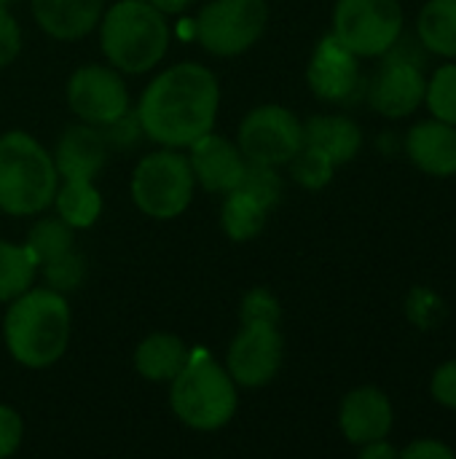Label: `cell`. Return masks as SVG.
<instances>
[{
    "mask_svg": "<svg viewBox=\"0 0 456 459\" xmlns=\"http://www.w3.org/2000/svg\"><path fill=\"white\" fill-rule=\"evenodd\" d=\"M24 247L32 255V261L38 266H43V264L65 255L67 250H73V229L59 215L56 218H40L30 229Z\"/></svg>",
    "mask_w": 456,
    "mask_h": 459,
    "instance_id": "d4e9b609",
    "label": "cell"
},
{
    "mask_svg": "<svg viewBox=\"0 0 456 459\" xmlns=\"http://www.w3.org/2000/svg\"><path fill=\"white\" fill-rule=\"evenodd\" d=\"M425 102L438 121L456 126V62L443 65L427 81Z\"/></svg>",
    "mask_w": 456,
    "mask_h": 459,
    "instance_id": "4316f807",
    "label": "cell"
},
{
    "mask_svg": "<svg viewBox=\"0 0 456 459\" xmlns=\"http://www.w3.org/2000/svg\"><path fill=\"white\" fill-rule=\"evenodd\" d=\"M188 161H191L196 183L212 194L234 191L242 183V175L247 167V159L239 151V145L215 132H207L191 145Z\"/></svg>",
    "mask_w": 456,
    "mask_h": 459,
    "instance_id": "5bb4252c",
    "label": "cell"
},
{
    "mask_svg": "<svg viewBox=\"0 0 456 459\" xmlns=\"http://www.w3.org/2000/svg\"><path fill=\"white\" fill-rule=\"evenodd\" d=\"M24 436V422L11 406H0V457H11Z\"/></svg>",
    "mask_w": 456,
    "mask_h": 459,
    "instance_id": "d6a6232c",
    "label": "cell"
},
{
    "mask_svg": "<svg viewBox=\"0 0 456 459\" xmlns=\"http://www.w3.org/2000/svg\"><path fill=\"white\" fill-rule=\"evenodd\" d=\"M8 3H13V0H0V5H8Z\"/></svg>",
    "mask_w": 456,
    "mask_h": 459,
    "instance_id": "74e56055",
    "label": "cell"
},
{
    "mask_svg": "<svg viewBox=\"0 0 456 459\" xmlns=\"http://www.w3.org/2000/svg\"><path fill=\"white\" fill-rule=\"evenodd\" d=\"M242 191H247L253 199H258L266 210L277 207V202L282 199V180L277 175V167H269V164H255V161H247L245 167V175H242V183L237 186Z\"/></svg>",
    "mask_w": 456,
    "mask_h": 459,
    "instance_id": "83f0119b",
    "label": "cell"
},
{
    "mask_svg": "<svg viewBox=\"0 0 456 459\" xmlns=\"http://www.w3.org/2000/svg\"><path fill=\"white\" fill-rule=\"evenodd\" d=\"M357 59L360 56H355L333 32L328 38H323L309 59V67H306V81H309L312 91L328 102L349 100V94H355V89L360 83Z\"/></svg>",
    "mask_w": 456,
    "mask_h": 459,
    "instance_id": "4fadbf2b",
    "label": "cell"
},
{
    "mask_svg": "<svg viewBox=\"0 0 456 459\" xmlns=\"http://www.w3.org/2000/svg\"><path fill=\"white\" fill-rule=\"evenodd\" d=\"M266 22V0H212L196 19V38L215 56H237L261 40Z\"/></svg>",
    "mask_w": 456,
    "mask_h": 459,
    "instance_id": "ba28073f",
    "label": "cell"
},
{
    "mask_svg": "<svg viewBox=\"0 0 456 459\" xmlns=\"http://www.w3.org/2000/svg\"><path fill=\"white\" fill-rule=\"evenodd\" d=\"M54 204H56L59 218L70 229H89L97 223L102 212L99 191L94 188L91 180H83V178H65V183L56 186Z\"/></svg>",
    "mask_w": 456,
    "mask_h": 459,
    "instance_id": "44dd1931",
    "label": "cell"
},
{
    "mask_svg": "<svg viewBox=\"0 0 456 459\" xmlns=\"http://www.w3.org/2000/svg\"><path fill=\"white\" fill-rule=\"evenodd\" d=\"M237 145L247 161L282 167L304 145V124L282 105H261L242 118Z\"/></svg>",
    "mask_w": 456,
    "mask_h": 459,
    "instance_id": "9c48e42d",
    "label": "cell"
},
{
    "mask_svg": "<svg viewBox=\"0 0 456 459\" xmlns=\"http://www.w3.org/2000/svg\"><path fill=\"white\" fill-rule=\"evenodd\" d=\"M38 264L24 245L0 242V301H13L32 288Z\"/></svg>",
    "mask_w": 456,
    "mask_h": 459,
    "instance_id": "cb8c5ba5",
    "label": "cell"
},
{
    "mask_svg": "<svg viewBox=\"0 0 456 459\" xmlns=\"http://www.w3.org/2000/svg\"><path fill=\"white\" fill-rule=\"evenodd\" d=\"M108 156V143L99 132V126L91 124H75L70 129H65V134L56 143L54 151V167L56 175L65 178H83L91 180Z\"/></svg>",
    "mask_w": 456,
    "mask_h": 459,
    "instance_id": "e0dca14e",
    "label": "cell"
},
{
    "mask_svg": "<svg viewBox=\"0 0 456 459\" xmlns=\"http://www.w3.org/2000/svg\"><path fill=\"white\" fill-rule=\"evenodd\" d=\"M54 156L27 132L0 137V210L8 215H38L56 194Z\"/></svg>",
    "mask_w": 456,
    "mask_h": 459,
    "instance_id": "277c9868",
    "label": "cell"
},
{
    "mask_svg": "<svg viewBox=\"0 0 456 459\" xmlns=\"http://www.w3.org/2000/svg\"><path fill=\"white\" fill-rule=\"evenodd\" d=\"M417 32L427 51L456 59V0H427L419 11Z\"/></svg>",
    "mask_w": 456,
    "mask_h": 459,
    "instance_id": "7402d4cb",
    "label": "cell"
},
{
    "mask_svg": "<svg viewBox=\"0 0 456 459\" xmlns=\"http://www.w3.org/2000/svg\"><path fill=\"white\" fill-rule=\"evenodd\" d=\"M403 459H454L456 452L452 446H446L438 438H419L414 444H409L406 449H400Z\"/></svg>",
    "mask_w": 456,
    "mask_h": 459,
    "instance_id": "e575fe53",
    "label": "cell"
},
{
    "mask_svg": "<svg viewBox=\"0 0 456 459\" xmlns=\"http://www.w3.org/2000/svg\"><path fill=\"white\" fill-rule=\"evenodd\" d=\"M40 269H43L46 285H48L51 290L62 293V296H65V293H73L75 288H81V282H83V277H86V264H83V258H81L75 250H67L65 255H59V258L43 264Z\"/></svg>",
    "mask_w": 456,
    "mask_h": 459,
    "instance_id": "f1b7e54d",
    "label": "cell"
},
{
    "mask_svg": "<svg viewBox=\"0 0 456 459\" xmlns=\"http://www.w3.org/2000/svg\"><path fill=\"white\" fill-rule=\"evenodd\" d=\"M403 32L400 0H339L333 35L355 56H384Z\"/></svg>",
    "mask_w": 456,
    "mask_h": 459,
    "instance_id": "52a82bcc",
    "label": "cell"
},
{
    "mask_svg": "<svg viewBox=\"0 0 456 459\" xmlns=\"http://www.w3.org/2000/svg\"><path fill=\"white\" fill-rule=\"evenodd\" d=\"M360 457L363 459H395V457H400V449H395L392 444H387V438H382V441H371V444L360 446Z\"/></svg>",
    "mask_w": 456,
    "mask_h": 459,
    "instance_id": "d590c367",
    "label": "cell"
},
{
    "mask_svg": "<svg viewBox=\"0 0 456 459\" xmlns=\"http://www.w3.org/2000/svg\"><path fill=\"white\" fill-rule=\"evenodd\" d=\"M67 105L83 124L105 126L129 110V91L113 65H86L67 81Z\"/></svg>",
    "mask_w": 456,
    "mask_h": 459,
    "instance_id": "30bf717a",
    "label": "cell"
},
{
    "mask_svg": "<svg viewBox=\"0 0 456 459\" xmlns=\"http://www.w3.org/2000/svg\"><path fill=\"white\" fill-rule=\"evenodd\" d=\"M427 81L417 62L409 56H390L382 70L374 75L368 100L371 108L379 110L387 118H403L411 116L425 102Z\"/></svg>",
    "mask_w": 456,
    "mask_h": 459,
    "instance_id": "7c38bea8",
    "label": "cell"
},
{
    "mask_svg": "<svg viewBox=\"0 0 456 459\" xmlns=\"http://www.w3.org/2000/svg\"><path fill=\"white\" fill-rule=\"evenodd\" d=\"M304 143L328 153L339 167L360 153L363 129L347 116H312L304 124Z\"/></svg>",
    "mask_w": 456,
    "mask_h": 459,
    "instance_id": "d6986e66",
    "label": "cell"
},
{
    "mask_svg": "<svg viewBox=\"0 0 456 459\" xmlns=\"http://www.w3.org/2000/svg\"><path fill=\"white\" fill-rule=\"evenodd\" d=\"M105 0H32L35 22L56 40H78L102 19Z\"/></svg>",
    "mask_w": 456,
    "mask_h": 459,
    "instance_id": "ac0fdd59",
    "label": "cell"
},
{
    "mask_svg": "<svg viewBox=\"0 0 456 459\" xmlns=\"http://www.w3.org/2000/svg\"><path fill=\"white\" fill-rule=\"evenodd\" d=\"M288 164H290V172H293L296 183L304 186V188H309V191L325 188L333 180V172H336L333 159L328 153H323L320 148L306 145V143L298 148V153Z\"/></svg>",
    "mask_w": 456,
    "mask_h": 459,
    "instance_id": "484cf974",
    "label": "cell"
},
{
    "mask_svg": "<svg viewBox=\"0 0 456 459\" xmlns=\"http://www.w3.org/2000/svg\"><path fill=\"white\" fill-rule=\"evenodd\" d=\"M194 169L175 148L145 156L132 175V199L151 218H175L194 199Z\"/></svg>",
    "mask_w": 456,
    "mask_h": 459,
    "instance_id": "8992f818",
    "label": "cell"
},
{
    "mask_svg": "<svg viewBox=\"0 0 456 459\" xmlns=\"http://www.w3.org/2000/svg\"><path fill=\"white\" fill-rule=\"evenodd\" d=\"M99 43L110 65L121 73H145L161 62L169 46V27L148 0H118L102 16Z\"/></svg>",
    "mask_w": 456,
    "mask_h": 459,
    "instance_id": "3957f363",
    "label": "cell"
},
{
    "mask_svg": "<svg viewBox=\"0 0 456 459\" xmlns=\"http://www.w3.org/2000/svg\"><path fill=\"white\" fill-rule=\"evenodd\" d=\"M266 215H269V210L258 199H253L242 188H234L226 194V202L220 210V223H223V231L228 234V239L247 242L263 231Z\"/></svg>",
    "mask_w": 456,
    "mask_h": 459,
    "instance_id": "603a6c76",
    "label": "cell"
},
{
    "mask_svg": "<svg viewBox=\"0 0 456 459\" xmlns=\"http://www.w3.org/2000/svg\"><path fill=\"white\" fill-rule=\"evenodd\" d=\"M285 342L280 325H242L228 347L226 371L242 387L269 385L282 366Z\"/></svg>",
    "mask_w": 456,
    "mask_h": 459,
    "instance_id": "8fae6325",
    "label": "cell"
},
{
    "mask_svg": "<svg viewBox=\"0 0 456 459\" xmlns=\"http://www.w3.org/2000/svg\"><path fill=\"white\" fill-rule=\"evenodd\" d=\"M406 153L425 175L452 178L456 175V126L438 118L414 124L406 134Z\"/></svg>",
    "mask_w": 456,
    "mask_h": 459,
    "instance_id": "2e32d148",
    "label": "cell"
},
{
    "mask_svg": "<svg viewBox=\"0 0 456 459\" xmlns=\"http://www.w3.org/2000/svg\"><path fill=\"white\" fill-rule=\"evenodd\" d=\"M188 355L191 352L185 350V344L177 336H172V333H151L137 347L134 366H137L140 377L148 379V382H172L183 371Z\"/></svg>",
    "mask_w": 456,
    "mask_h": 459,
    "instance_id": "ffe728a7",
    "label": "cell"
},
{
    "mask_svg": "<svg viewBox=\"0 0 456 459\" xmlns=\"http://www.w3.org/2000/svg\"><path fill=\"white\" fill-rule=\"evenodd\" d=\"M99 132H102V137H105V143H108L110 148H132V145H137V140L145 134V132H142V124H140V118H137V110H134V113L126 110V113L118 116L116 121L99 126Z\"/></svg>",
    "mask_w": 456,
    "mask_h": 459,
    "instance_id": "4dcf8cb0",
    "label": "cell"
},
{
    "mask_svg": "<svg viewBox=\"0 0 456 459\" xmlns=\"http://www.w3.org/2000/svg\"><path fill=\"white\" fill-rule=\"evenodd\" d=\"M220 108L218 78L196 62H180L159 73L137 105L145 137L164 148H191L212 132Z\"/></svg>",
    "mask_w": 456,
    "mask_h": 459,
    "instance_id": "6da1fadb",
    "label": "cell"
},
{
    "mask_svg": "<svg viewBox=\"0 0 456 459\" xmlns=\"http://www.w3.org/2000/svg\"><path fill=\"white\" fill-rule=\"evenodd\" d=\"M282 309L274 293L266 288H253L239 307V320L242 325H280Z\"/></svg>",
    "mask_w": 456,
    "mask_h": 459,
    "instance_id": "f546056e",
    "label": "cell"
},
{
    "mask_svg": "<svg viewBox=\"0 0 456 459\" xmlns=\"http://www.w3.org/2000/svg\"><path fill=\"white\" fill-rule=\"evenodd\" d=\"M430 393H433L435 403L456 411V360L438 366V371L433 374V382H430Z\"/></svg>",
    "mask_w": 456,
    "mask_h": 459,
    "instance_id": "1f68e13d",
    "label": "cell"
},
{
    "mask_svg": "<svg viewBox=\"0 0 456 459\" xmlns=\"http://www.w3.org/2000/svg\"><path fill=\"white\" fill-rule=\"evenodd\" d=\"M169 403L183 425L204 433L220 430L237 414V382L212 355L196 352L172 379Z\"/></svg>",
    "mask_w": 456,
    "mask_h": 459,
    "instance_id": "5b68a950",
    "label": "cell"
},
{
    "mask_svg": "<svg viewBox=\"0 0 456 459\" xmlns=\"http://www.w3.org/2000/svg\"><path fill=\"white\" fill-rule=\"evenodd\" d=\"M19 51H22V30L11 16V11L0 5V67L13 62Z\"/></svg>",
    "mask_w": 456,
    "mask_h": 459,
    "instance_id": "836d02e7",
    "label": "cell"
},
{
    "mask_svg": "<svg viewBox=\"0 0 456 459\" xmlns=\"http://www.w3.org/2000/svg\"><path fill=\"white\" fill-rule=\"evenodd\" d=\"M339 428L355 446L382 441L392 430V403L379 387L352 390L339 409Z\"/></svg>",
    "mask_w": 456,
    "mask_h": 459,
    "instance_id": "9a60e30c",
    "label": "cell"
},
{
    "mask_svg": "<svg viewBox=\"0 0 456 459\" xmlns=\"http://www.w3.org/2000/svg\"><path fill=\"white\" fill-rule=\"evenodd\" d=\"M3 336L11 358L27 368L56 363L70 342V309L62 293L30 288L11 301L3 320Z\"/></svg>",
    "mask_w": 456,
    "mask_h": 459,
    "instance_id": "7a4b0ae2",
    "label": "cell"
},
{
    "mask_svg": "<svg viewBox=\"0 0 456 459\" xmlns=\"http://www.w3.org/2000/svg\"><path fill=\"white\" fill-rule=\"evenodd\" d=\"M153 8H159L161 13H183L185 8H191L196 0H148Z\"/></svg>",
    "mask_w": 456,
    "mask_h": 459,
    "instance_id": "8d00e7d4",
    "label": "cell"
}]
</instances>
